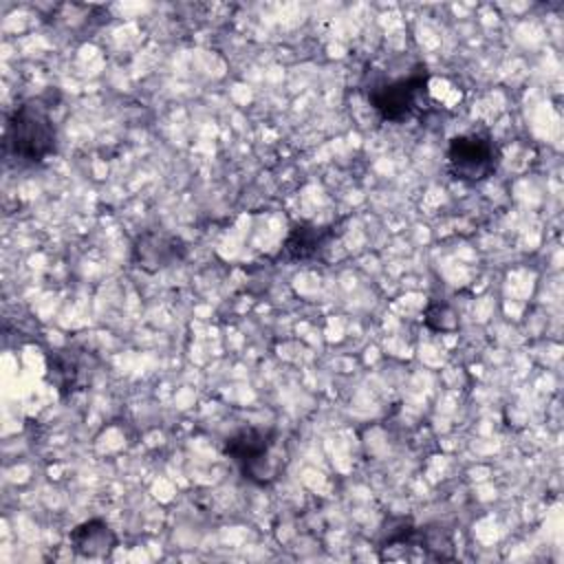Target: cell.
<instances>
[{
	"label": "cell",
	"mask_w": 564,
	"mask_h": 564,
	"mask_svg": "<svg viewBox=\"0 0 564 564\" xmlns=\"http://www.w3.org/2000/svg\"><path fill=\"white\" fill-rule=\"evenodd\" d=\"M366 99L381 121L405 123L421 117L430 104V73L425 64H416L401 77H377L366 84Z\"/></svg>",
	"instance_id": "7a4b0ae2"
},
{
	"label": "cell",
	"mask_w": 564,
	"mask_h": 564,
	"mask_svg": "<svg viewBox=\"0 0 564 564\" xmlns=\"http://www.w3.org/2000/svg\"><path fill=\"white\" fill-rule=\"evenodd\" d=\"M381 560H452V540L441 531H427L401 520L399 527L388 529L379 542Z\"/></svg>",
	"instance_id": "5b68a950"
},
{
	"label": "cell",
	"mask_w": 564,
	"mask_h": 564,
	"mask_svg": "<svg viewBox=\"0 0 564 564\" xmlns=\"http://www.w3.org/2000/svg\"><path fill=\"white\" fill-rule=\"evenodd\" d=\"M4 150L24 165L42 163L55 154L57 128L51 106L42 97L24 99L11 110L4 126Z\"/></svg>",
	"instance_id": "6da1fadb"
},
{
	"label": "cell",
	"mask_w": 564,
	"mask_h": 564,
	"mask_svg": "<svg viewBox=\"0 0 564 564\" xmlns=\"http://www.w3.org/2000/svg\"><path fill=\"white\" fill-rule=\"evenodd\" d=\"M223 452L240 469L242 478L258 487H269L284 469L280 432L275 427H240L225 438Z\"/></svg>",
	"instance_id": "3957f363"
},
{
	"label": "cell",
	"mask_w": 564,
	"mask_h": 564,
	"mask_svg": "<svg viewBox=\"0 0 564 564\" xmlns=\"http://www.w3.org/2000/svg\"><path fill=\"white\" fill-rule=\"evenodd\" d=\"M185 258L181 238L165 231H143L132 242V262L143 271H163Z\"/></svg>",
	"instance_id": "52a82bcc"
},
{
	"label": "cell",
	"mask_w": 564,
	"mask_h": 564,
	"mask_svg": "<svg viewBox=\"0 0 564 564\" xmlns=\"http://www.w3.org/2000/svg\"><path fill=\"white\" fill-rule=\"evenodd\" d=\"M423 322L434 333H452L458 328V315L447 302H430L423 311Z\"/></svg>",
	"instance_id": "30bf717a"
},
{
	"label": "cell",
	"mask_w": 564,
	"mask_h": 564,
	"mask_svg": "<svg viewBox=\"0 0 564 564\" xmlns=\"http://www.w3.org/2000/svg\"><path fill=\"white\" fill-rule=\"evenodd\" d=\"M502 159L496 139L485 130L463 132L449 139L445 150V165L454 181L480 183L494 176Z\"/></svg>",
	"instance_id": "277c9868"
},
{
	"label": "cell",
	"mask_w": 564,
	"mask_h": 564,
	"mask_svg": "<svg viewBox=\"0 0 564 564\" xmlns=\"http://www.w3.org/2000/svg\"><path fill=\"white\" fill-rule=\"evenodd\" d=\"M335 236H337L335 225L300 223V225H293L291 231L286 234L282 251L293 262H311V260H317L328 249Z\"/></svg>",
	"instance_id": "ba28073f"
},
{
	"label": "cell",
	"mask_w": 564,
	"mask_h": 564,
	"mask_svg": "<svg viewBox=\"0 0 564 564\" xmlns=\"http://www.w3.org/2000/svg\"><path fill=\"white\" fill-rule=\"evenodd\" d=\"M97 372V361L93 352L77 346H62L46 355V377L59 397H70L84 390Z\"/></svg>",
	"instance_id": "8992f818"
},
{
	"label": "cell",
	"mask_w": 564,
	"mask_h": 564,
	"mask_svg": "<svg viewBox=\"0 0 564 564\" xmlns=\"http://www.w3.org/2000/svg\"><path fill=\"white\" fill-rule=\"evenodd\" d=\"M68 542L73 551L84 560H106L115 553L119 540L110 524L101 518H90L79 522L68 533Z\"/></svg>",
	"instance_id": "9c48e42d"
}]
</instances>
